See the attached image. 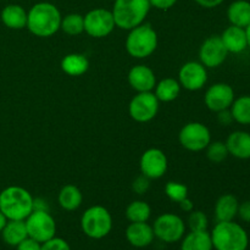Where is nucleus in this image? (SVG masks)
I'll return each mask as SVG.
<instances>
[{
    "mask_svg": "<svg viewBox=\"0 0 250 250\" xmlns=\"http://www.w3.org/2000/svg\"><path fill=\"white\" fill-rule=\"evenodd\" d=\"M239 202L233 194H224L216 200L215 204V217L217 222L233 221L238 214Z\"/></svg>",
    "mask_w": 250,
    "mask_h": 250,
    "instance_id": "nucleus-20",
    "label": "nucleus"
},
{
    "mask_svg": "<svg viewBox=\"0 0 250 250\" xmlns=\"http://www.w3.org/2000/svg\"><path fill=\"white\" fill-rule=\"evenodd\" d=\"M41 250H71V247L67 241L55 236L49 241L42 243Z\"/></svg>",
    "mask_w": 250,
    "mask_h": 250,
    "instance_id": "nucleus-34",
    "label": "nucleus"
},
{
    "mask_svg": "<svg viewBox=\"0 0 250 250\" xmlns=\"http://www.w3.org/2000/svg\"><path fill=\"white\" fill-rule=\"evenodd\" d=\"M178 82L185 89L195 92L207 84L208 71L202 62L189 61L186 62L178 72Z\"/></svg>",
    "mask_w": 250,
    "mask_h": 250,
    "instance_id": "nucleus-14",
    "label": "nucleus"
},
{
    "mask_svg": "<svg viewBox=\"0 0 250 250\" xmlns=\"http://www.w3.org/2000/svg\"><path fill=\"white\" fill-rule=\"evenodd\" d=\"M24 222L28 237L39 243L56 236V222L48 210H33Z\"/></svg>",
    "mask_w": 250,
    "mask_h": 250,
    "instance_id": "nucleus-8",
    "label": "nucleus"
},
{
    "mask_svg": "<svg viewBox=\"0 0 250 250\" xmlns=\"http://www.w3.org/2000/svg\"><path fill=\"white\" fill-rule=\"evenodd\" d=\"M1 21L10 29H23L27 26V11L17 4H9L1 10Z\"/></svg>",
    "mask_w": 250,
    "mask_h": 250,
    "instance_id": "nucleus-21",
    "label": "nucleus"
},
{
    "mask_svg": "<svg viewBox=\"0 0 250 250\" xmlns=\"http://www.w3.org/2000/svg\"><path fill=\"white\" fill-rule=\"evenodd\" d=\"M112 16L115 26L120 29L129 31L139 24L144 23V20L150 11L149 0H114Z\"/></svg>",
    "mask_w": 250,
    "mask_h": 250,
    "instance_id": "nucleus-4",
    "label": "nucleus"
},
{
    "mask_svg": "<svg viewBox=\"0 0 250 250\" xmlns=\"http://www.w3.org/2000/svg\"><path fill=\"white\" fill-rule=\"evenodd\" d=\"M158 34L148 23H142L129 29L126 38V50L132 58L146 59L158 48Z\"/></svg>",
    "mask_w": 250,
    "mask_h": 250,
    "instance_id": "nucleus-5",
    "label": "nucleus"
},
{
    "mask_svg": "<svg viewBox=\"0 0 250 250\" xmlns=\"http://www.w3.org/2000/svg\"><path fill=\"white\" fill-rule=\"evenodd\" d=\"M194 1L205 9H214V7L220 6L225 0H194Z\"/></svg>",
    "mask_w": 250,
    "mask_h": 250,
    "instance_id": "nucleus-40",
    "label": "nucleus"
},
{
    "mask_svg": "<svg viewBox=\"0 0 250 250\" xmlns=\"http://www.w3.org/2000/svg\"><path fill=\"white\" fill-rule=\"evenodd\" d=\"M125 214L129 222H148L151 216V208L144 200H134L129 203Z\"/></svg>",
    "mask_w": 250,
    "mask_h": 250,
    "instance_id": "nucleus-29",
    "label": "nucleus"
},
{
    "mask_svg": "<svg viewBox=\"0 0 250 250\" xmlns=\"http://www.w3.org/2000/svg\"><path fill=\"white\" fill-rule=\"evenodd\" d=\"M209 231H190L181 239V250H212Z\"/></svg>",
    "mask_w": 250,
    "mask_h": 250,
    "instance_id": "nucleus-24",
    "label": "nucleus"
},
{
    "mask_svg": "<svg viewBox=\"0 0 250 250\" xmlns=\"http://www.w3.org/2000/svg\"><path fill=\"white\" fill-rule=\"evenodd\" d=\"M82 232L90 239H103L112 229V216L106 208L93 205L81 217Z\"/></svg>",
    "mask_w": 250,
    "mask_h": 250,
    "instance_id": "nucleus-6",
    "label": "nucleus"
},
{
    "mask_svg": "<svg viewBox=\"0 0 250 250\" xmlns=\"http://www.w3.org/2000/svg\"><path fill=\"white\" fill-rule=\"evenodd\" d=\"M7 221H9V220H7V217L5 216L1 211H0V233H1V231L4 229L5 225L7 224Z\"/></svg>",
    "mask_w": 250,
    "mask_h": 250,
    "instance_id": "nucleus-42",
    "label": "nucleus"
},
{
    "mask_svg": "<svg viewBox=\"0 0 250 250\" xmlns=\"http://www.w3.org/2000/svg\"><path fill=\"white\" fill-rule=\"evenodd\" d=\"M226 146L229 155L239 160L250 159V133L246 131H234L227 137Z\"/></svg>",
    "mask_w": 250,
    "mask_h": 250,
    "instance_id": "nucleus-18",
    "label": "nucleus"
},
{
    "mask_svg": "<svg viewBox=\"0 0 250 250\" xmlns=\"http://www.w3.org/2000/svg\"><path fill=\"white\" fill-rule=\"evenodd\" d=\"M89 68V61L85 55L78 53L67 54L61 60V70L68 76L78 77L84 75Z\"/></svg>",
    "mask_w": 250,
    "mask_h": 250,
    "instance_id": "nucleus-25",
    "label": "nucleus"
},
{
    "mask_svg": "<svg viewBox=\"0 0 250 250\" xmlns=\"http://www.w3.org/2000/svg\"><path fill=\"white\" fill-rule=\"evenodd\" d=\"M181 84L175 78H164L156 83L154 88V94L156 95L159 102L170 103L178 98L181 93Z\"/></svg>",
    "mask_w": 250,
    "mask_h": 250,
    "instance_id": "nucleus-27",
    "label": "nucleus"
},
{
    "mask_svg": "<svg viewBox=\"0 0 250 250\" xmlns=\"http://www.w3.org/2000/svg\"><path fill=\"white\" fill-rule=\"evenodd\" d=\"M229 110L234 122L239 125H250V95L234 98Z\"/></svg>",
    "mask_w": 250,
    "mask_h": 250,
    "instance_id": "nucleus-28",
    "label": "nucleus"
},
{
    "mask_svg": "<svg viewBox=\"0 0 250 250\" xmlns=\"http://www.w3.org/2000/svg\"><path fill=\"white\" fill-rule=\"evenodd\" d=\"M237 216H238L242 221L250 224V200L239 203L238 214H237Z\"/></svg>",
    "mask_w": 250,
    "mask_h": 250,
    "instance_id": "nucleus-36",
    "label": "nucleus"
},
{
    "mask_svg": "<svg viewBox=\"0 0 250 250\" xmlns=\"http://www.w3.org/2000/svg\"><path fill=\"white\" fill-rule=\"evenodd\" d=\"M149 187H150V178H148L144 175L138 176V177L133 181V183H132V188H133L134 192H136L137 194L141 195L146 193Z\"/></svg>",
    "mask_w": 250,
    "mask_h": 250,
    "instance_id": "nucleus-35",
    "label": "nucleus"
},
{
    "mask_svg": "<svg viewBox=\"0 0 250 250\" xmlns=\"http://www.w3.org/2000/svg\"><path fill=\"white\" fill-rule=\"evenodd\" d=\"M246 33H247V41H248V48L250 49V24L246 28Z\"/></svg>",
    "mask_w": 250,
    "mask_h": 250,
    "instance_id": "nucleus-43",
    "label": "nucleus"
},
{
    "mask_svg": "<svg viewBox=\"0 0 250 250\" xmlns=\"http://www.w3.org/2000/svg\"><path fill=\"white\" fill-rule=\"evenodd\" d=\"M60 29L68 36H78L84 32V17L80 14H68L61 19Z\"/></svg>",
    "mask_w": 250,
    "mask_h": 250,
    "instance_id": "nucleus-30",
    "label": "nucleus"
},
{
    "mask_svg": "<svg viewBox=\"0 0 250 250\" xmlns=\"http://www.w3.org/2000/svg\"><path fill=\"white\" fill-rule=\"evenodd\" d=\"M59 205L66 211H75L82 205L83 195L80 188L73 185H66L60 189L58 195Z\"/></svg>",
    "mask_w": 250,
    "mask_h": 250,
    "instance_id": "nucleus-26",
    "label": "nucleus"
},
{
    "mask_svg": "<svg viewBox=\"0 0 250 250\" xmlns=\"http://www.w3.org/2000/svg\"><path fill=\"white\" fill-rule=\"evenodd\" d=\"M187 225L190 231H208L209 219L205 212L200 210H192L188 215Z\"/></svg>",
    "mask_w": 250,
    "mask_h": 250,
    "instance_id": "nucleus-32",
    "label": "nucleus"
},
{
    "mask_svg": "<svg viewBox=\"0 0 250 250\" xmlns=\"http://www.w3.org/2000/svg\"><path fill=\"white\" fill-rule=\"evenodd\" d=\"M28 237L24 220H9L1 231V238L7 246L17 247Z\"/></svg>",
    "mask_w": 250,
    "mask_h": 250,
    "instance_id": "nucleus-23",
    "label": "nucleus"
},
{
    "mask_svg": "<svg viewBox=\"0 0 250 250\" xmlns=\"http://www.w3.org/2000/svg\"><path fill=\"white\" fill-rule=\"evenodd\" d=\"M159 100L153 92L137 93L128 105L129 116L139 124L151 121L158 115Z\"/></svg>",
    "mask_w": 250,
    "mask_h": 250,
    "instance_id": "nucleus-11",
    "label": "nucleus"
},
{
    "mask_svg": "<svg viewBox=\"0 0 250 250\" xmlns=\"http://www.w3.org/2000/svg\"><path fill=\"white\" fill-rule=\"evenodd\" d=\"M167 158L161 149L150 148L142 154L139 168L142 175L146 176L150 180H158L163 177L167 171Z\"/></svg>",
    "mask_w": 250,
    "mask_h": 250,
    "instance_id": "nucleus-12",
    "label": "nucleus"
},
{
    "mask_svg": "<svg viewBox=\"0 0 250 250\" xmlns=\"http://www.w3.org/2000/svg\"><path fill=\"white\" fill-rule=\"evenodd\" d=\"M205 150H207V158L214 164L222 163V161L226 160L227 156L229 155V150H227L226 143L221 141L210 142V144L207 146Z\"/></svg>",
    "mask_w": 250,
    "mask_h": 250,
    "instance_id": "nucleus-31",
    "label": "nucleus"
},
{
    "mask_svg": "<svg viewBox=\"0 0 250 250\" xmlns=\"http://www.w3.org/2000/svg\"><path fill=\"white\" fill-rule=\"evenodd\" d=\"M61 12L51 2H37L27 12V28L33 36L49 38L60 29Z\"/></svg>",
    "mask_w": 250,
    "mask_h": 250,
    "instance_id": "nucleus-1",
    "label": "nucleus"
},
{
    "mask_svg": "<svg viewBox=\"0 0 250 250\" xmlns=\"http://www.w3.org/2000/svg\"><path fill=\"white\" fill-rule=\"evenodd\" d=\"M84 32L93 38H105L115 29V21L110 10L93 9L84 15Z\"/></svg>",
    "mask_w": 250,
    "mask_h": 250,
    "instance_id": "nucleus-10",
    "label": "nucleus"
},
{
    "mask_svg": "<svg viewBox=\"0 0 250 250\" xmlns=\"http://www.w3.org/2000/svg\"><path fill=\"white\" fill-rule=\"evenodd\" d=\"M127 242L134 248H146L154 242L153 226L148 222H131L125 232Z\"/></svg>",
    "mask_w": 250,
    "mask_h": 250,
    "instance_id": "nucleus-17",
    "label": "nucleus"
},
{
    "mask_svg": "<svg viewBox=\"0 0 250 250\" xmlns=\"http://www.w3.org/2000/svg\"><path fill=\"white\" fill-rule=\"evenodd\" d=\"M155 238L164 243H177L186 234V222L176 214L166 212L156 217L153 225Z\"/></svg>",
    "mask_w": 250,
    "mask_h": 250,
    "instance_id": "nucleus-7",
    "label": "nucleus"
},
{
    "mask_svg": "<svg viewBox=\"0 0 250 250\" xmlns=\"http://www.w3.org/2000/svg\"><path fill=\"white\" fill-rule=\"evenodd\" d=\"M41 247L42 243L34 241L31 237H27L16 247V250H41Z\"/></svg>",
    "mask_w": 250,
    "mask_h": 250,
    "instance_id": "nucleus-37",
    "label": "nucleus"
},
{
    "mask_svg": "<svg viewBox=\"0 0 250 250\" xmlns=\"http://www.w3.org/2000/svg\"><path fill=\"white\" fill-rule=\"evenodd\" d=\"M165 194L170 200L175 203L182 202L183 199L188 197V188L187 186L181 182H167L165 186Z\"/></svg>",
    "mask_w": 250,
    "mask_h": 250,
    "instance_id": "nucleus-33",
    "label": "nucleus"
},
{
    "mask_svg": "<svg viewBox=\"0 0 250 250\" xmlns=\"http://www.w3.org/2000/svg\"><path fill=\"white\" fill-rule=\"evenodd\" d=\"M34 198L23 187L10 186L0 192V211L7 220H26L33 211Z\"/></svg>",
    "mask_w": 250,
    "mask_h": 250,
    "instance_id": "nucleus-2",
    "label": "nucleus"
},
{
    "mask_svg": "<svg viewBox=\"0 0 250 250\" xmlns=\"http://www.w3.org/2000/svg\"><path fill=\"white\" fill-rule=\"evenodd\" d=\"M210 236L215 250H247L249 247L248 233L234 220L217 222Z\"/></svg>",
    "mask_w": 250,
    "mask_h": 250,
    "instance_id": "nucleus-3",
    "label": "nucleus"
},
{
    "mask_svg": "<svg viewBox=\"0 0 250 250\" xmlns=\"http://www.w3.org/2000/svg\"><path fill=\"white\" fill-rule=\"evenodd\" d=\"M234 90L227 83H215L210 85L204 95V103L210 111L219 112L229 109L234 100Z\"/></svg>",
    "mask_w": 250,
    "mask_h": 250,
    "instance_id": "nucleus-15",
    "label": "nucleus"
},
{
    "mask_svg": "<svg viewBox=\"0 0 250 250\" xmlns=\"http://www.w3.org/2000/svg\"><path fill=\"white\" fill-rule=\"evenodd\" d=\"M151 7L158 10H168L177 2V0H149Z\"/></svg>",
    "mask_w": 250,
    "mask_h": 250,
    "instance_id": "nucleus-38",
    "label": "nucleus"
},
{
    "mask_svg": "<svg viewBox=\"0 0 250 250\" xmlns=\"http://www.w3.org/2000/svg\"><path fill=\"white\" fill-rule=\"evenodd\" d=\"M128 83L137 93L153 92L156 85L154 71L146 65H137L129 70Z\"/></svg>",
    "mask_w": 250,
    "mask_h": 250,
    "instance_id": "nucleus-16",
    "label": "nucleus"
},
{
    "mask_svg": "<svg viewBox=\"0 0 250 250\" xmlns=\"http://www.w3.org/2000/svg\"><path fill=\"white\" fill-rule=\"evenodd\" d=\"M178 205H180V208H181V210H182V211L188 212V214H189L192 210H194V205H193L192 200H190L188 197L186 198V199H183L182 202L178 203Z\"/></svg>",
    "mask_w": 250,
    "mask_h": 250,
    "instance_id": "nucleus-41",
    "label": "nucleus"
},
{
    "mask_svg": "<svg viewBox=\"0 0 250 250\" xmlns=\"http://www.w3.org/2000/svg\"><path fill=\"white\" fill-rule=\"evenodd\" d=\"M229 51L225 48L220 36H211L205 39L199 49V62L207 68H216L226 61Z\"/></svg>",
    "mask_w": 250,
    "mask_h": 250,
    "instance_id": "nucleus-13",
    "label": "nucleus"
},
{
    "mask_svg": "<svg viewBox=\"0 0 250 250\" xmlns=\"http://www.w3.org/2000/svg\"><path fill=\"white\" fill-rule=\"evenodd\" d=\"M216 114H217V121H219L221 125H224V126H229V125H231L232 122H233V117H232L231 110L229 109L222 110V111L216 112Z\"/></svg>",
    "mask_w": 250,
    "mask_h": 250,
    "instance_id": "nucleus-39",
    "label": "nucleus"
},
{
    "mask_svg": "<svg viewBox=\"0 0 250 250\" xmlns=\"http://www.w3.org/2000/svg\"><path fill=\"white\" fill-rule=\"evenodd\" d=\"M227 19L232 26L247 28L250 24V2L248 0H236L227 9Z\"/></svg>",
    "mask_w": 250,
    "mask_h": 250,
    "instance_id": "nucleus-22",
    "label": "nucleus"
},
{
    "mask_svg": "<svg viewBox=\"0 0 250 250\" xmlns=\"http://www.w3.org/2000/svg\"><path fill=\"white\" fill-rule=\"evenodd\" d=\"M180 144L189 151H202L207 149L211 142L210 129L202 122H189L185 125L178 134Z\"/></svg>",
    "mask_w": 250,
    "mask_h": 250,
    "instance_id": "nucleus-9",
    "label": "nucleus"
},
{
    "mask_svg": "<svg viewBox=\"0 0 250 250\" xmlns=\"http://www.w3.org/2000/svg\"><path fill=\"white\" fill-rule=\"evenodd\" d=\"M222 43L227 51L232 54L243 53L248 48V41H247L246 28L237 26H229L222 34L220 36Z\"/></svg>",
    "mask_w": 250,
    "mask_h": 250,
    "instance_id": "nucleus-19",
    "label": "nucleus"
}]
</instances>
